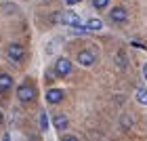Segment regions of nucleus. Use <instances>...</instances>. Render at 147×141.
Masks as SVG:
<instances>
[{
  "label": "nucleus",
  "mask_w": 147,
  "mask_h": 141,
  "mask_svg": "<svg viewBox=\"0 0 147 141\" xmlns=\"http://www.w3.org/2000/svg\"><path fill=\"white\" fill-rule=\"evenodd\" d=\"M6 57H9V61H13V63H21L23 59H25V49H23V44H19V42L9 44V49H6Z\"/></svg>",
  "instance_id": "obj_1"
},
{
  "label": "nucleus",
  "mask_w": 147,
  "mask_h": 141,
  "mask_svg": "<svg viewBox=\"0 0 147 141\" xmlns=\"http://www.w3.org/2000/svg\"><path fill=\"white\" fill-rule=\"evenodd\" d=\"M76 61H78L80 65H84V68H90V65L97 61V53L92 51V49H82V51L76 55Z\"/></svg>",
  "instance_id": "obj_2"
},
{
  "label": "nucleus",
  "mask_w": 147,
  "mask_h": 141,
  "mask_svg": "<svg viewBox=\"0 0 147 141\" xmlns=\"http://www.w3.org/2000/svg\"><path fill=\"white\" fill-rule=\"evenodd\" d=\"M69 74H71V61L67 57H59L55 61V76L65 78V76H69Z\"/></svg>",
  "instance_id": "obj_3"
},
{
  "label": "nucleus",
  "mask_w": 147,
  "mask_h": 141,
  "mask_svg": "<svg viewBox=\"0 0 147 141\" xmlns=\"http://www.w3.org/2000/svg\"><path fill=\"white\" fill-rule=\"evenodd\" d=\"M17 97H19V101H21V103H30V101H34V99H36V89L32 84H21L17 89Z\"/></svg>",
  "instance_id": "obj_4"
},
{
  "label": "nucleus",
  "mask_w": 147,
  "mask_h": 141,
  "mask_svg": "<svg viewBox=\"0 0 147 141\" xmlns=\"http://www.w3.org/2000/svg\"><path fill=\"white\" fill-rule=\"evenodd\" d=\"M109 19L113 23H126V19H128V11H126L124 6H113L111 13H109Z\"/></svg>",
  "instance_id": "obj_5"
},
{
  "label": "nucleus",
  "mask_w": 147,
  "mask_h": 141,
  "mask_svg": "<svg viewBox=\"0 0 147 141\" xmlns=\"http://www.w3.org/2000/svg\"><path fill=\"white\" fill-rule=\"evenodd\" d=\"M61 23L69 25V28H78L82 21H80V17H78L74 11H63V13H61Z\"/></svg>",
  "instance_id": "obj_6"
},
{
  "label": "nucleus",
  "mask_w": 147,
  "mask_h": 141,
  "mask_svg": "<svg viewBox=\"0 0 147 141\" xmlns=\"http://www.w3.org/2000/svg\"><path fill=\"white\" fill-rule=\"evenodd\" d=\"M53 124H55V129H57V131H61V133H63V131L69 126V118L65 116V114H57V116L53 118Z\"/></svg>",
  "instance_id": "obj_7"
},
{
  "label": "nucleus",
  "mask_w": 147,
  "mask_h": 141,
  "mask_svg": "<svg viewBox=\"0 0 147 141\" xmlns=\"http://www.w3.org/2000/svg\"><path fill=\"white\" fill-rule=\"evenodd\" d=\"M46 101H49V103L63 101V91L61 89H49V91H46Z\"/></svg>",
  "instance_id": "obj_8"
},
{
  "label": "nucleus",
  "mask_w": 147,
  "mask_h": 141,
  "mask_svg": "<svg viewBox=\"0 0 147 141\" xmlns=\"http://www.w3.org/2000/svg\"><path fill=\"white\" fill-rule=\"evenodd\" d=\"M13 89V78L9 76V74H0V93H9Z\"/></svg>",
  "instance_id": "obj_9"
},
{
  "label": "nucleus",
  "mask_w": 147,
  "mask_h": 141,
  "mask_svg": "<svg viewBox=\"0 0 147 141\" xmlns=\"http://www.w3.org/2000/svg\"><path fill=\"white\" fill-rule=\"evenodd\" d=\"M84 28L88 30V32H99L103 28V23H101V19H88V21L84 23Z\"/></svg>",
  "instance_id": "obj_10"
},
{
  "label": "nucleus",
  "mask_w": 147,
  "mask_h": 141,
  "mask_svg": "<svg viewBox=\"0 0 147 141\" xmlns=\"http://www.w3.org/2000/svg\"><path fill=\"white\" fill-rule=\"evenodd\" d=\"M120 124H122L124 131H128V129H132V124H135V118H132L130 114H124V116L120 118Z\"/></svg>",
  "instance_id": "obj_11"
},
{
  "label": "nucleus",
  "mask_w": 147,
  "mask_h": 141,
  "mask_svg": "<svg viewBox=\"0 0 147 141\" xmlns=\"http://www.w3.org/2000/svg\"><path fill=\"white\" fill-rule=\"evenodd\" d=\"M116 63H118V70H126L128 61H126V53H124V51H118V55H116Z\"/></svg>",
  "instance_id": "obj_12"
},
{
  "label": "nucleus",
  "mask_w": 147,
  "mask_h": 141,
  "mask_svg": "<svg viewBox=\"0 0 147 141\" xmlns=\"http://www.w3.org/2000/svg\"><path fill=\"white\" fill-rule=\"evenodd\" d=\"M59 44H61V38H53V42L44 49V51H46V55H53V53L57 51V46H59Z\"/></svg>",
  "instance_id": "obj_13"
},
{
  "label": "nucleus",
  "mask_w": 147,
  "mask_h": 141,
  "mask_svg": "<svg viewBox=\"0 0 147 141\" xmlns=\"http://www.w3.org/2000/svg\"><path fill=\"white\" fill-rule=\"evenodd\" d=\"M49 124H51V120H49V116H46V112H40V131H46Z\"/></svg>",
  "instance_id": "obj_14"
},
{
  "label": "nucleus",
  "mask_w": 147,
  "mask_h": 141,
  "mask_svg": "<svg viewBox=\"0 0 147 141\" xmlns=\"http://www.w3.org/2000/svg\"><path fill=\"white\" fill-rule=\"evenodd\" d=\"M137 101L141 105H147V89H139L137 91Z\"/></svg>",
  "instance_id": "obj_15"
},
{
  "label": "nucleus",
  "mask_w": 147,
  "mask_h": 141,
  "mask_svg": "<svg viewBox=\"0 0 147 141\" xmlns=\"http://www.w3.org/2000/svg\"><path fill=\"white\" fill-rule=\"evenodd\" d=\"M92 6L99 9V11H103L105 6H109V0H92Z\"/></svg>",
  "instance_id": "obj_16"
},
{
  "label": "nucleus",
  "mask_w": 147,
  "mask_h": 141,
  "mask_svg": "<svg viewBox=\"0 0 147 141\" xmlns=\"http://www.w3.org/2000/svg\"><path fill=\"white\" fill-rule=\"evenodd\" d=\"M63 141H76V137L74 135H63Z\"/></svg>",
  "instance_id": "obj_17"
},
{
  "label": "nucleus",
  "mask_w": 147,
  "mask_h": 141,
  "mask_svg": "<svg viewBox=\"0 0 147 141\" xmlns=\"http://www.w3.org/2000/svg\"><path fill=\"white\" fill-rule=\"evenodd\" d=\"M143 78H145V80H147V63H145V65H143Z\"/></svg>",
  "instance_id": "obj_18"
},
{
  "label": "nucleus",
  "mask_w": 147,
  "mask_h": 141,
  "mask_svg": "<svg viewBox=\"0 0 147 141\" xmlns=\"http://www.w3.org/2000/svg\"><path fill=\"white\" fill-rule=\"evenodd\" d=\"M67 4H76V2H80V0H65Z\"/></svg>",
  "instance_id": "obj_19"
}]
</instances>
